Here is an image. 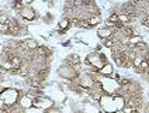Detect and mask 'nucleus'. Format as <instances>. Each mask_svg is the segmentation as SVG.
Instances as JSON below:
<instances>
[{"label":"nucleus","mask_w":149,"mask_h":113,"mask_svg":"<svg viewBox=\"0 0 149 113\" xmlns=\"http://www.w3.org/2000/svg\"><path fill=\"white\" fill-rule=\"evenodd\" d=\"M17 98H18V93L16 91H13V89H7V91H4V92L0 93V99H3L7 106L14 105L17 102Z\"/></svg>","instance_id":"f257e3e1"},{"label":"nucleus","mask_w":149,"mask_h":113,"mask_svg":"<svg viewBox=\"0 0 149 113\" xmlns=\"http://www.w3.org/2000/svg\"><path fill=\"white\" fill-rule=\"evenodd\" d=\"M115 61L120 67H127L128 65V61H129V57L127 52L124 51H120V52H115Z\"/></svg>","instance_id":"f03ea898"},{"label":"nucleus","mask_w":149,"mask_h":113,"mask_svg":"<svg viewBox=\"0 0 149 113\" xmlns=\"http://www.w3.org/2000/svg\"><path fill=\"white\" fill-rule=\"evenodd\" d=\"M20 14H21V17H24L25 20H34V19H35L34 10H33V9H28V7L21 9V10H20Z\"/></svg>","instance_id":"7ed1b4c3"},{"label":"nucleus","mask_w":149,"mask_h":113,"mask_svg":"<svg viewBox=\"0 0 149 113\" xmlns=\"http://www.w3.org/2000/svg\"><path fill=\"white\" fill-rule=\"evenodd\" d=\"M112 33L114 31H112L111 28H100L99 30V36L101 38H110L112 36Z\"/></svg>","instance_id":"20e7f679"},{"label":"nucleus","mask_w":149,"mask_h":113,"mask_svg":"<svg viewBox=\"0 0 149 113\" xmlns=\"http://www.w3.org/2000/svg\"><path fill=\"white\" fill-rule=\"evenodd\" d=\"M100 74H103V75H110V74H112V67L110 64L101 67V68H100Z\"/></svg>","instance_id":"39448f33"},{"label":"nucleus","mask_w":149,"mask_h":113,"mask_svg":"<svg viewBox=\"0 0 149 113\" xmlns=\"http://www.w3.org/2000/svg\"><path fill=\"white\" fill-rule=\"evenodd\" d=\"M21 106H23V108H31V106H33V102H31V99H30L28 96L23 98V99H21Z\"/></svg>","instance_id":"423d86ee"},{"label":"nucleus","mask_w":149,"mask_h":113,"mask_svg":"<svg viewBox=\"0 0 149 113\" xmlns=\"http://www.w3.org/2000/svg\"><path fill=\"white\" fill-rule=\"evenodd\" d=\"M131 19H132V17H131V16H127V14H120V16H118V21L122 23V24H124V23H128Z\"/></svg>","instance_id":"0eeeda50"},{"label":"nucleus","mask_w":149,"mask_h":113,"mask_svg":"<svg viewBox=\"0 0 149 113\" xmlns=\"http://www.w3.org/2000/svg\"><path fill=\"white\" fill-rule=\"evenodd\" d=\"M122 34L131 38V37H134V30L129 28V27H124V28H122Z\"/></svg>","instance_id":"6e6552de"},{"label":"nucleus","mask_w":149,"mask_h":113,"mask_svg":"<svg viewBox=\"0 0 149 113\" xmlns=\"http://www.w3.org/2000/svg\"><path fill=\"white\" fill-rule=\"evenodd\" d=\"M99 21H100V17L99 16H94V17H91V19L87 20L89 26H96V24H99Z\"/></svg>","instance_id":"1a4fd4ad"},{"label":"nucleus","mask_w":149,"mask_h":113,"mask_svg":"<svg viewBox=\"0 0 149 113\" xmlns=\"http://www.w3.org/2000/svg\"><path fill=\"white\" fill-rule=\"evenodd\" d=\"M108 23H110V24H115V23H118V14H115V13L111 14L110 19H108Z\"/></svg>","instance_id":"9d476101"},{"label":"nucleus","mask_w":149,"mask_h":113,"mask_svg":"<svg viewBox=\"0 0 149 113\" xmlns=\"http://www.w3.org/2000/svg\"><path fill=\"white\" fill-rule=\"evenodd\" d=\"M142 61H144V57H137V58L134 59V65L139 68V65L142 64Z\"/></svg>","instance_id":"9b49d317"},{"label":"nucleus","mask_w":149,"mask_h":113,"mask_svg":"<svg viewBox=\"0 0 149 113\" xmlns=\"http://www.w3.org/2000/svg\"><path fill=\"white\" fill-rule=\"evenodd\" d=\"M68 27H69V20H66V19L62 20V21H61V28L65 30V28H68Z\"/></svg>","instance_id":"f8f14e48"},{"label":"nucleus","mask_w":149,"mask_h":113,"mask_svg":"<svg viewBox=\"0 0 149 113\" xmlns=\"http://www.w3.org/2000/svg\"><path fill=\"white\" fill-rule=\"evenodd\" d=\"M104 45H106V47H112V45H114V41H112V40H107Z\"/></svg>","instance_id":"ddd939ff"},{"label":"nucleus","mask_w":149,"mask_h":113,"mask_svg":"<svg viewBox=\"0 0 149 113\" xmlns=\"http://www.w3.org/2000/svg\"><path fill=\"white\" fill-rule=\"evenodd\" d=\"M131 113H138V112H137V110H132V112H131Z\"/></svg>","instance_id":"4468645a"}]
</instances>
